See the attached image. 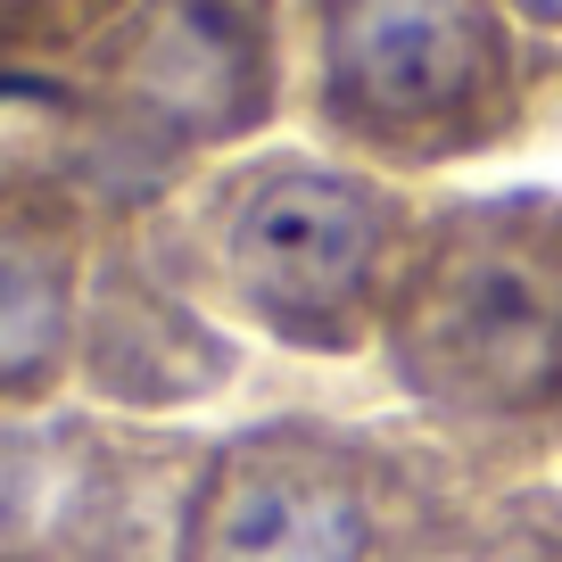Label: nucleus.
<instances>
[{
  "label": "nucleus",
  "instance_id": "nucleus-1",
  "mask_svg": "<svg viewBox=\"0 0 562 562\" xmlns=\"http://www.w3.org/2000/svg\"><path fill=\"white\" fill-rule=\"evenodd\" d=\"M290 108V0H124L25 108V149L50 158L100 224H149L175 191L257 149Z\"/></svg>",
  "mask_w": 562,
  "mask_h": 562
},
{
  "label": "nucleus",
  "instance_id": "nucleus-2",
  "mask_svg": "<svg viewBox=\"0 0 562 562\" xmlns=\"http://www.w3.org/2000/svg\"><path fill=\"white\" fill-rule=\"evenodd\" d=\"M554 42L505 0H290V116L372 175H439L529 133Z\"/></svg>",
  "mask_w": 562,
  "mask_h": 562
},
{
  "label": "nucleus",
  "instance_id": "nucleus-3",
  "mask_svg": "<svg viewBox=\"0 0 562 562\" xmlns=\"http://www.w3.org/2000/svg\"><path fill=\"white\" fill-rule=\"evenodd\" d=\"M133 232L191 299L299 348H348L405 248V199L331 149H240Z\"/></svg>",
  "mask_w": 562,
  "mask_h": 562
},
{
  "label": "nucleus",
  "instance_id": "nucleus-4",
  "mask_svg": "<svg viewBox=\"0 0 562 562\" xmlns=\"http://www.w3.org/2000/svg\"><path fill=\"white\" fill-rule=\"evenodd\" d=\"M397 331L414 381L463 397H538L562 372V207L554 199H480L414 240Z\"/></svg>",
  "mask_w": 562,
  "mask_h": 562
},
{
  "label": "nucleus",
  "instance_id": "nucleus-5",
  "mask_svg": "<svg viewBox=\"0 0 562 562\" xmlns=\"http://www.w3.org/2000/svg\"><path fill=\"white\" fill-rule=\"evenodd\" d=\"M191 439L133 414H0V562H166Z\"/></svg>",
  "mask_w": 562,
  "mask_h": 562
},
{
  "label": "nucleus",
  "instance_id": "nucleus-6",
  "mask_svg": "<svg viewBox=\"0 0 562 562\" xmlns=\"http://www.w3.org/2000/svg\"><path fill=\"white\" fill-rule=\"evenodd\" d=\"M372 538L356 456L306 430H248L191 463L166 562H356Z\"/></svg>",
  "mask_w": 562,
  "mask_h": 562
},
{
  "label": "nucleus",
  "instance_id": "nucleus-7",
  "mask_svg": "<svg viewBox=\"0 0 562 562\" xmlns=\"http://www.w3.org/2000/svg\"><path fill=\"white\" fill-rule=\"evenodd\" d=\"M100 240V207L50 158L9 140L0 149V414L67 405Z\"/></svg>",
  "mask_w": 562,
  "mask_h": 562
},
{
  "label": "nucleus",
  "instance_id": "nucleus-8",
  "mask_svg": "<svg viewBox=\"0 0 562 562\" xmlns=\"http://www.w3.org/2000/svg\"><path fill=\"white\" fill-rule=\"evenodd\" d=\"M232 356L207 331L199 299L166 273L133 224H116L100 240L83 290V339H75V389H83L100 414H166V405H191L207 389H224Z\"/></svg>",
  "mask_w": 562,
  "mask_h": 562
},
{
  "label": "nucleus",
  "instance_id": "nucleus-9",
  "mask_svg": "<svg viewBox=\"0 0 562 562\" xmlns=\"http://www.w3.org/2000/svg\"><path fill=\"white\" fill-rule=\"evenodd\" d=\"M124 0H0V116H25Z\"/></svg>",
  "mask_w": 562,
  "mask_h": 562
},
{
  "label": "nucleus",
  "instance_id": "nucleus-10",
  "mask_svg": "<svg viewBox=\"0 0 562 562\" xmlns=\"http://www.w3.org/2000/svg\"><path fill=\"white\" fill-rule=\"evenodd\" d=\"M505 9H513L538 42H554V50H562V0H505Z\"/></svg>",
  "mask_w": 562,
  "mask_h": 562
}]
</instances>
